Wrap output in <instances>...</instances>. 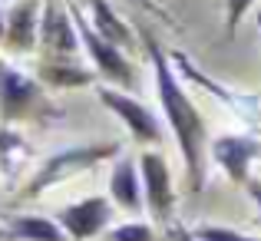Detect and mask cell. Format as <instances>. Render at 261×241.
<instances>
[{
    "instance_id": "6da1fadb",
    "label": "cell",
    "mask_w": 261,
    "mask_h": 241,
    "mask_svg": "<svg viewBox=\"0 0 261 241\" xmlns=\"http://www.w3.org/2000/svg\"><path fill=\"white\" fill-rule=\"evenodd\" d=\"M139 37H142V46L149 53V63H152V83H155V96H159L162 116H166V126L172 132L178 152H182L189 189L202 192L205 189V155H208V129H205V119L198 113V106L192 102V96L185 93L182 79H178V73L172 66V57L159 46L152 30L142 26Z\"/></svg>"
},
{
    "instance_id": "7a4b0ae2",
    "label": "cell",
    "mask_w": 261,
    "mask_h": 241,
    "mask_svg": "<svg viewBox=\"0 0 261 241\" xmlns=\"http://www.w3.org/2000/svg\"><path fill=\"white\" fill-rule=\"evenodd\" d=\"M119 152H122V142H89V146L60 149V152H53L50 159L40 162V169L33 172V178L27 182V189H23V198L40 195V192L50 189V185L63 182V178L76 175V172H83V169H93L96 162H109L113 155H119Z\"/></svg>"
},
{
    "instance_id": "3957f363",
    "label": "cell",
    "mask_w": 261,
    "mask_h": 241,
    "mask_svg": "<svg viewBox=\"0 0 261 241\" xmlns=\"http://www.w3.org/2000/svg\"><path fill=\"white\" fill-rule=\"evenodd\" d=\"M73 10V20H76V33H80V46H83V53L89 57V63H93L96 76L106 79L109 86H119V89H129L136 83V66L133 60L126 57V50H119L116 43H109L106 37H102L99 30H96L89 20H83V13H80L76 4H70Z\"/></svg>"
},
{
    "instance_id": "277c9868",
    "label": "cell",
    "mask_w": 261,
    "mask_h": 241,
    "mask_svg": "<svg viewBox=\"0 0 261 241\" xmlns=\"http://www.w3.org/2000/svg\"><path fill=\"white\" fill-rule=\"evenodd\" d=\"M96 96H99L102 106L126 126V132L133 136L139 146H155V142L162 139V119L155 116V109H149L142 99H136L129 89L99 83V86H96Z\"/></svg>"
},
{
    "instance_id": "5b68a950",
    "label": "cell",
    "mask_w": 261,
    "mask_h": 241,
    "mask_svg": "<svg viewBox=\"0 0 261 241\" xmlns=\"http://www.w3.org/2000/svg\"><path fill=\"white\" fill-rule=\"evenodd\" d=\"M43 102V83L40 76L13 66L10 60H0V126L27 119Z\"/></svg>"
},
{
    "instance_id": "8992f818",
    "label": "cell",
    "mask_w": 261,
    "mask_h": 241,
    "mask_svg": "<svg viewBox=\"0 0 261 241\" xmlns=\"http://www.w3.org/2000/svg\"><path fill=\"white\" fill-rule=\"evenodd\" d=\"M40 50L46 60H73L83 46H80L76 20H73L70 0H46L43 17H40Z\"/></svg>"
},
{
    "instance_id": "52a82bcc",
    "label": "cell",
    "mask_w": 261,
    "mask_h": 241,
    "mask_svg": "<svg viewBox=\"0 0 261 241\" xmlns=\"http://www.w3.org/2000/svg\"><path fill=\"white\" fill-rule=\"evenodd\" d=\"M139 175H142V195H146V211L155 222L166 225L175 208V189H172V172L162 152L146 149L139 155Z\"/></svg>"
},
{
    "instance_id": "ba28073f",
    "label": "cell",
    "mask_w": 261,
    "mask_h": 241,
    "mask_svg": "<svg viewBox=\"0 0 261 241\" xmlns=\"http://www.w3.org/2000/svg\"><path fill=\"white\" fill-rule=\"evenodd\" d=\"M208 155L231 185H245L251 178V162L261 159V142L248 132H228L208 142Z\"/></svg>"
},
{
    "instance_id": "9c48e42d",
    "label": "cell",
    "mask_w": 261,
    "mask_h": 241,
    "mask_svg": "<svg viewBox=\"0 0 261 241\" xmlns=\"http://www.w3.org/2000/svg\"><path fill=\"white\" fill-rule=\"evenodd\" d=\"M57 222L73 241H89V238L99 235V231L109 228V222H113V202L102 198V195L80 198V202H73V205L57 211Z\"/></svg>"
},
{
    "instance_id": "30bf717a",
    "label": "cell",
    "mask_w": 261,
    "mask_h": 241,
    "mask_svg": "<svg viewBox=\"0 0 261 241\" xmlns=\"http://www.w3.org/2000/svg\"><path fill=\"white\" fill-rule=\"evenodd\" d=\"M40 17H43V0H17L7 10V50L30 53L33 46H40Z\"/></svg>"
},
{
    "instance_id": "8fae6325",
    "label": "cell",
    "mask_w": 261,
    "mask_h": 241,
    "mask_svg": "<svg viewBox=\"0 0 261 241\" xmlns=\"http://www.w3.org/2000/svg\"><path fill=\"white\" fill-rule=\"evenodd\" d=\"M109 198L116 208L122 211H146V195H142V175H139V159L133 155H119L109 172Z\"/></svg>"
},
{
    "instance_id": "7c38bea8",
    "label": "cell",
    "mask_w": 261,
    "mask_h": 241,
    "mask_svg": "<svg viewBox=\"0 0 261 241\" xmlns=\"http://www.w3.org/2000/svg\"><path fill=\"white\" fill-rule=\"evenodd\" d=\"M89 13H93L89 23H93L96 30L109 40V43H116L119 50H126V53L136 50V33L129 30V23L106 4V0H89Z\"/></svg>"
},
{
    "instance_id": "4fadbf2b",
    "label": "cell",
    "mask_w": 261,
    "mask_h": 241,
    "mask_svg": "<svg viewBox=\"0 0 261 241\" xmlns=\"http://www.w3.org/2000/svg\"><path fill=\"white\" fill-rule=\"evenodd\" d=\"M37 76L43 86H53V89H80V86H93L99 79L96 70H83L73 60H46Z\"/></svg>"
},
{
    "instance_id": "5bb4252c",
    "label": "cell",
    "mask_w": 261,
    "mask_h": 241,
    "mask_svg": "<svg viewBox=\"0 0 261 241\" xmlns=\"http://www.w3.org/2000/svg\"><path fill=\"white\" fill-rule=\"evenodd\" d=\"M7 235L17 241H66L63 228L57 218H43V215H17L7 228Z\"/></svg>"
},
{
    "instance_id": "9a60e30c",
    "label": "cell",
    "mask_w": 261,
    "mask_h": 241,
    "mask_svg": "<svg viewBox=\"0 0 261 241\" xmlns=\"http://www.w3.org/2000/svg\"><path fill=\"white\" fill-rule=\"evenodd\" d=\"M198 241H261L255 235H242L235 228H222V225H202V228L192 231Z\"/></svg>"
},
{
    "instance_id": "2e32d148",
    "label": "cell",
    "mask_w": 261,
    "mask_h": 241,
    "mask_svg": "<svg viewBox=\"0 0 261 241\" xmlns=\"http://www.w3.org/2000/svg\"><path fill=\"white\" fill-rule=\"evenodd\" d=\"M258 0H225V37H235V30H238V23H242V17L255 7Z\"/></svg>"
},
{
    "instance_id": "e0dca14e",
    "label": "cell",
    "mask_w": 261,
    "mask_h": 241,
    "mask_svg": "<svg viewBox=\"0 0 261 241\" xmlns=\"http://www.w3.org/2000/svg\"><path fill=\"white\" fill-rule=\"evenodd\" d=\"M109 241H152V228L142 222H129L109 231Z\"/></svg>"
},
{
    "instance_id": "ac0fdd59",
    "label": "cell",
    "mask_w": 261,
    "mask_h": 241,
    "mask_svg": "<svg viewBox=\"0 0 261 241\" xmlns=\"http://www.w3.org/2000/svg\"><path fill=\"white\" fill-rule=\"evenodd\" d=\"M245 189H248L251 202L258 205V215H261V182H255V178H248V182H245Z\"/></svg>"
},
{
    "instance_id": "d6986e66",
    "label": "cell",
    "mask_w": 261,
    "mask_h": 241,
    "mask_svg": "<svg viewBox=\"0 0 261 241\" xmlns=\"http://www.w3.org/2000/svg\"><path fill=\"white\" fill-rule=\"evenodd\" d=\"M172 238H175V241H198L192 231H185V228H172Z\"/></svg>"
},
{
    "instance_id": "ffe728a7",
    "label": "cell",
    "mask_w": 261,
    "mask_h": 241,
    "mask_svg": "<svg viewBox=\"0 0 261 241\" xmlns=\"http://www.w3.org/2000/svg\"><path fill=\"white\" fill-rule=\"evenodd\" d=\"M4 37H7V13H4V7H0V43H4Z\"/></svg>"
},
{
    "instance_id": "44dd1931",
    "label": "cell",
    "mask_w": 261,
    "mask_h": 241,
    "mask_svg": "<svg viewBox=\"0 0 261 241\" xmlns=\"http://www.w3.org/2000/svg\"><path fill=\"white\" fill-rule=\"evenodd\" d=\"M139 4H142V7H149V10H155V7H152V4H149V0H139Z\"/></svg>"
},
{
    "instance_id": "7402d4cb",
    "label": "cell",
    "mask_w": 261,
    "mask_h": 241,
    "mask_svg": "<svg viewBox=\"0 0 261 241\" xmlns=\"http://www.w3.org/2000/svg\"><path fill=\"white\" fill-rule=\"evenodd\" d=\"M255 20H258V33H261V10H258V17H255Z\"/></svg>"
}]
</instances>
